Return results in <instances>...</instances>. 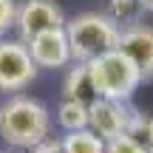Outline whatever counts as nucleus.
I'll use <instances>...</instances> for the list:
<instances>
[{"mask_svg":"<svg viewBox=\"0 0 153 153\" xmlns=\"http://www.w3.org/2000/svg\"><path fill=\"white\" fill-rule=\"evenodd\" d=\"M14 17H17V3L14 0H0V34H6L14 26Z\"/></svg>","mask_w":153,"mask_h":153,"instance_id":"15","label":"nucleus"},{"mask_svg":"<svg viewBox=\"0 0 153 153\" xmlns=\"http://www.w3.org/2000/svg\"><path fill=\"white\" fill-rule=\"evenodd\" d=\"M65 34L74 62H91L114 51L119 43V26L99 11H82V14L71 17L65 23Z\"/></svg>","mask_w":153,"mask_h":153,"instance_id":"2","label":"nucleus"},{"mask_svg":"<svg viewBox=\"0 0 153 153\" xmlns=\"http://www.w3.org/2000/svg\"><path fill=\"white\" fill-rule=\"evenodd\" d=\"M116 48L139 68L142 76H153V26H148V23L122 26Z\"/></svg>","mask_w":153,"mask_h":153,"instance_id":"7","label":"nucleus"},{"mask_svg":"<svg viewBox=\"0 0 153 153\" xmlns=\"http://www.w3.org/2000/svg\"><path fill=\"white\" fill-rule=\"evenodd\" d=\"M62 91H65V99H76L82 105H94L99 99L94 79H91V71H88V62H74V68H68Z\"/></svg>","mask_w":153,"mask_h":153,"instance_id":"9","label":"nucleus"},{"mask_svg":"<svg viewBox=\"0 0 153 153\" xmlns=\"http://www.w3.org/2000/svg\"><path fill=\"white\" fill-rule=\"evenodd\" d=\"M51 133V114L40 99L14 94L0 105V139L11 148L34 150Z\"/></svg>","mask_w":153,"mask_h":153,"instance_id":"1","label":"nucleus"},{"mask_svg":"<svg viewBox=\"0 0 153 153\" xmlns=\"http://www.w3.org/2000/svg\"><path fill=\"white\" fill-rule=\"evenodd\" d=\"M65 23H68L65 14L54 0H26L23 6H17V17H14V28L23 43H31L34 37L45 31L65 28Z\"/></svg>","mask_w":153,"mask_h":153,"instance_id":"5","label":"nucleus"},{"mask_svg":"<svg viewBox=\"0 0 153 153\" xmlns=\"http://www.w3.org/2000/svg\"><path fill=\"white\" fill-rule=\"evenodd\" d=\"M139 3H142L145 11H153V0H139Z\"/></svg>","mask_w":153,"mask_h":153,"instance_id":"17","label":"nucleus"},{"mask_svg":"<svg viewBox=\"0 0 153 153\" xmlns=\"http://www.w3.org/2000/svg\"><path fill=\"white\" fill-rule=\"evenodd\" d=\"M37 76V65L23 40H0V91L14 94L31 85Z\"/></svg>","mask_w":153,"mask_h":153,"instance_id":"4","label":"nucleus"},{"mask_svg":"<svg viewBox=\"0 0 153 153\" xmlns=\"http://www.w3.org/2000/svg\"><path fill=\"white\" fill-rule=\"evenodd\" d=\"M31 51V60L37 68H62L71 60V45H68V34L65 28H57V31H45L40 37H34L31 43H26Z\"/></svg>","mask_w":153,"mask_h":153,"instance_id":"8","label":"nucleus"},{"mask_svg":"<svg viewBox=\"0 0 153 153\" xmlns=\"http://www.w3.org/2000/svg\"><path fill=\"white\" fill-rule=\"evenodd\" d=\"M88 71H91V79H94V88H97L99 99H119V102H128L133 97V91L139 88V82L145 79L139 74V68L119 48L91 60Z\"/></svg>","mask_w":153,"mask_h":153,"instance_id":"3","label":"nucleus"},{"mask_svg":"<svg viewBox=\"0 0 153 153\" xmlns=\"http://www.w3.org/2000/svg\"><path fill=\"white\" fill-rule=\"evenodd\" d=\"M28 153H65V148H62V139H45L43 145H37Z\"/></svg>","mask_w":153,"mask_h":153,"instance_id":"16","label":"nucleus"},{"mask_svg":"<svg viewBox=\"0 0 153 153\" xmlns=\"http://www.w3.org/2000/svg\"><path fill=\"white\" fill-rule=\"evenodd\" d=\"M142 9V3L139 0H108V17L119 26V23H125V26H131V23H139L136 14Z\"/></svg>","mask_w":153,"mask_h":153,"instance_id":"12","label":"nucleus"},{"mask_svg":"<svg viewBox=\"0 0 153 153\" xmlns=\"http://www.w3.org/2000/svg\"><path fill=\"white\" fill-rule=\"evenodd\" d=\"M131 136H136L139 142L145 145V150L153 153V114H142V111H136V114H133Z\"/></svg>","mask_w":153,"mask_h":153,"instance_id":"13","label":"nucleus"},{"mask_svg":"<svg viewBox=\"0 0 153 153\" xmlns=\"http://www.w3.org/2000/svg\"><path fill=\"white\" fill-rule=\"evenodd\" d=\"M105 153H148V150H145V145L139 142L136 136L122 133V136H116V139H111V142H105Z\"/></svg>","mask_w":153,"mask_h":153,"instance_id":"14","label":"nucleus"},{"mask_svg":"<svg viewBox=\"0 0 153 153\" xmlns=\"http://www.w3.org/2000/svg\"><path fill=\"white\" fill-rule=\"evenodd\" d=\"M136 111L128 102L119 99H97V102L88 108V131H94L102 142L122 136V133H131V122Z\"/></svg>","mask_w":153,"mask_h":153,"instance_id":"6","label":"nucleus"},{"mask_svg":"<svg viewBox=\"0 0 153 153\" xmlns=\"http://www.w3.org/2000/svg\"><path fill=\"white\" fill-rule=\"evenodd\" d=\"M88 108L91 105H82L76 99H65L57 105V122L65 133H74V131H85L88 128Z\"/></svg>","mask_w":153,"mask_h":153,"instance_id":"10","label":"nucleus"},{"mask_svg":"<svg viewBox=\"0 0 153 153\" xmlns=\"http://www.w3.org/2000/svg\"><path fill=\"white\" fill-rule=\"evenodd\" d=\"M62 148L65 153H105V142L94 131H74L62 136Z\"/></svg>","mask_w":153,"mask_h":153,"instance_id":"11","label":"nucleus"}]
</instances>
